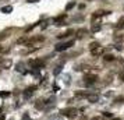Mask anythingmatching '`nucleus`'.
<instances>
[{"label":"nucleus","instance_id":"nucleus-1","mask_svg":"<svg viewBox=\"0 0 124 120\" xmlns=\"http://www.w3.org/2000/svg\"><path fill=\"white\" fill-rule=\"evenodd\" d=\"M75 43V41H68V42H66V43H59V45H56V52H64V50H67L68 47H71V46Z\"/></svg>","mask_w":124,"mask_h":120},{"label":"nucleus","instance_id":"nucleus-2","mask_svg":"<svg viewBox=\"0 0 124 120\" xmlns=\"http://www.w3.org/2000/svg\"><path fill=\"white\" fill-rule=\"evenodd\" d=\"M77 113H79V110L75 109V107H67V109H63L62 110V115L67 116V117H75Z\"/></svg>","mask_w":124,"mask_h":120},{"label":"nucleus","instance_id":"nucleus-3","mask_svg":"<svg viewBox=\"0 0 124 120\" xmlns=\"http://www.w3.org/2000/svg\"><path fill=\"white\" fill-rule=\"evenodd\" d=\"M96 80H98V75L95 74H87L85 77H84V84L85 85H92V84H95L96 82Z\"/></svg>","mask_w":124,"mask_h":120},{"label":"nucleus","instance_id":"nucleus-4","mask_svg":"<svg viewBox=\"0 0 124 120\" xmlns=\"http://www.w3.org/2000/svg\"><path fill=\"white\" fill-rule=\"evenodd\" d=\"M29 66H31L32 69H38V70H41V69H43V66H45V61H43L42 59L29 60Z\"/></svg>","mask_w":124,"mask_h":120},{"label":"nucleus","instance_id":"nucleus-5","mask_svg":"<svg viewBox=\"0 0 124 120\" xmlns=\"http://www.w3.org/2000/svg\"><path fill=\"white\" fill-rule=\"evenodd\" d=\"M36 91V87L35 85H31V87H28L27 90L24 91V94H22V96H24V99H29L32 95H33V92Z\"/></svg>","mask_w":124,"mask_h":120},{"label":"nucleus","instance_id":"nucleus-6","mask_svg":"<svg viewBox=\"0 0 124 120\" xmlns=\"http://www.w3.org/2000/svg\"><path fill=\"white\" fill-rule=\"evenodd\" d=\"M87 99H88L91 103H96V102L99 101V95H96V94H89V95L87 96Z\"/></svg>","mask_w":124,"mask_h":120},{"label":"nucleus","instance_id":"nucleus-7","mask_svg":"<svg viewBox=\"0 0 124 120\" xmlns=\"http://www.w3.org/2000/svg\"><path fill=\"white\" fill-rule=\"evenodd\" d=\"M103 52H105V49H103L102 46H98V47H95V49L91 50V53H92L93 56H99V55H102Z\"/></svg>","mask_w":124,"mask_h":120},{"label":"nucleus","instance_id":"nucleus-8","mask_svg":"<svg viewBox=\"0 0 124 120\" xmlns=\"http://www.w3.org/2000/svg\"><path fill=\"white\" fill-rule=\"evenodd\" d=\"M16 70L18 71V73H22V74H27V73H28V71L24 69V64H22V63H18V64H17V66H16Z\"/></svg>","mask_w":124,"mask_h":120},{"label":"nucleus","instance_id":"nucleus-9","mask_svg":"<svg viewBox=\"0 0 124 120\" xmlns=\"http://www.w3.org/2000/svg\"><path fill=\"white\" fill-rule=\"evenodd\" d=\"M0 11H1V13H4V14L13 13V6H4V7H1V9H0Z\"/></svg>","mask_w":124,"mask_h":120},{"label":"nucleus","instance_id":"nucleus-10","mask_svg":"<svg viewBox=\"0 0 124 120\" xmlns=\"http://www.w3.org/2000/svg\"><path fill=\"white\" fill-rule=\"evenodd\" d=\"M100 30H102V24H98V22L93 24L92 27H91V31H92V32H99Z\"/></svg>","mask_w":124,"mask_h":120},{"label":"nucleus","instance_id":"nucleus-11","mask_svg":"<svg viewBox=\"0 0 124 120\" xmlns=\"http://www.w3.org/2000/svg\"><path fill=\"white\" fill-rule=\"evenodd\" d=\"M62 69H63V66H62V64L56 66V67H54V70H53V75H56V77H57V75L62 73Z\"/></svg>","mask_w":124,"mask_h":120},{"label":"nucleus","instance_id":"nucleus-12","mask_svg":"<svg viewBox=\"0 0 124 120\" xmlns=\"http://www.w3.org/2000/svg\"><path fill=\"white\" fill-rule=\"evenodd\" d=\"M35 107H36V109H43V107H45V102H43L42 99L36 101V102H35Z\"/></svg>","mask_w":124,"mask_h":120},{"label":"nucleus","instance_id":"nucleus-13","mask_svg":"<svg viewBox=\"0 0 124 120\" xmlns=\"http://www.w3.org/2000/svg\"><path fill=\"white\" fill-rule=\"evenodd\" d=\"M110 11H96V13H93V18H98V17H100V15H106V14H109Z\"/></svg>","mask_w":124,"mask_h":120},{"label":"nucleus","instance_id":"nucleus-14","mask_svg":"<svg viewBox=\"0 0 124 120\" xmlns=\"http://www.w3.org/2000/svg\"><path fill=\"white\" fill-rule=\"evenodd\" d=\"M73 32H74V31H73V30H68V31H67V32H64V34H60V35H59L57 38H59V39H63V38H66L67 35H70V34H73Z\"/></svg>","mask_w":124,"mask_h":120},{"label":"nucleus","instance_id":"nucleus-15","mask_svg":"<svg viewBox=\"0 0 124 120\" xmlns=\"http://www.w3.org/2000/svg\"><path fill=\"white\" fill-rule=\"evenodd\" d=\"M31 74L33 75V77H36V78H39V77H41V73H39V70H38V69H32Z\"/></svg>","mask_w":124,"mask_h":120},{"label":"nucleus","instance_id":"nucleus-16","mask_svg":"<svg viewBox=\"0 0 124 120\" xmlns=\"http://www.w3.org/2000/svg\"><path fill=\"white\" fill-rule=\"evenodd\" d=\"M54 101H56V98H54V96H52V98H49L46 102H45V105H50V106H53Z\"/></svg>","mask_w":124,"mask_h":120},{"label":"nucleus","instance_id":"nucleus-17","mask_svg":"<svg viewBox=\"0 0 124 120\" xmlns=\"http://www.w3.org/2000/svg\"><path fill=\"white\" fill-rule=\"evenodd\" d=\"M74 6H75V1H70V3H67V4H66V10L68 11V10H71Z\"/></svg>","mask_w":124,"mask_h":120},{"label":"nucleus","instance_id":"nucleus-18","mask_svg":"<svg viewBox=\"0 0 124 120\" xmlns=\"http://www.w3.org/2000/svg\"><path fill=\"white\" fill-rule=\"evenodd\" d=\"M84 34H87V30H78L77 31V36H78V38L84 36Z\"/></svg>","mask_w":124,"mask_h":120},{"label":"nucleus","instance_id":"nucleus-19","mask_svg":"<svg viewBox=\"0 0 124 120\" xmlns=\"http://www.w3.org/2000/svg\"><path fill=\"white\" fill-rule=\"evenodd\" d=\"M103 59L106 60V61H112V60H114V56H113V55H106Z\"/></svg>","mask_w":124,"mask_h":120},{"label":"nucleus","instance_id":"nucleus-20","mask_svg":"<svg viewBox=\"0 0 124 120\" xmlns=\"http://www.w3.org/2000/svg\"><path fill=\"white\" fill-rule=\"evenodd\" d=\"M117 28H124V17L119 21V24H117Z\"/></svg>","mask_w":124,"mask_h":120},{"label":"nucleus","instance_id":"nucleus-21","mask_svg":"<svg viewBox=\"0 0 124 120\" xmlns=\"http://www.w3.org/2000/svg\"><path fill=\"white\" fill-rule=\"evenodd\" d=\"M114 102H117V103H121V102H124V96H119V98H116V101Z\"/></svg>","mask_w":124,"mask_h":120},{"label":"nucleus","instance_id":"nucleus-22","mask_svg":"<svg viewBox=\"0 0 124 120\" xmlns=\"http://www.w3.org/2000/svg\"><path fill=\"white\" fill-rule=\"evenodd\" d=\"M57 91H60V87L57 84H53V92H57Z\"/></svg>","mask_w":124,"mask_h":120},{"label":"nucleus","instance_id":"nucleus-23","mask_svg":"<svg viewBox=\"0 0 124 120\" xmlns=\"http://www.w3.org/2000/svg\"><path fill=\"white\" fill-rule=\"evenodd\" d=\"M98 43H96V42H93V43H91V45H89V49H91V50H92V49H95V47H98Z\"/></svg>","mask_w":124,"mask_h":120},{"label":"nucleus","instance_id":"nucleus-24","mask_svg":"<svg viewBox=\"0 0 124 120\" xmlns=\"http://www.w3.org/2000/svg\"><path fill=\"white\" fill-rule=\"evenodd\" d=\"M103 116H105V117H112L113 115H112L110 112H103Z\"/></svg>","mask_w":124,"mask_h":120},{"label":"nucleus","instance_id":"nucleus-25","mask_svg":"<svg viewBox=\"0 0 124 120\" xmlns=\"http://www.w3.org/2000/svg\"><path fill=\"white\" fill-rule=\"evenodd\" d=\"M0 95H1V96H3V98H7V96H8V95H10V92H1V94H0Z\"/></svg>","mask_w":124,"mask_h":120},{"label":"nucleus","instance_id":"nucleus-26","mask_svg":"<svg viewBox=\"0 0 124 120\" xmlns=\"http://www.w3.org/2000/svg\"><path fill=\"white\" fill-rule=\"evenodd\" d=\"M22 120H31L29 119V116H28V113H25V115L22 116Z\"/></svg>","mask_w":124,"mask_h":120},{"label":"nucleus","instance_id":"nucleus-27","mask_svg":"<svg viewBox=\"0 0 124 120\" xmlns=\"http://www.w3.org/2000/svg\"><path fill=\"white\" fill-rule=\"evenodd\" d=\"M119 77H120V80H121V81H124V71H121V73L119 74Z\"/></svg>","mask_w":124,"mask_h":120},{"label":"nucleus","instance_id":"nucleus-28","mask_svg":"<svg viewBox=\"0 0 124 120\" xmlns=\"http://www.w3.org/2000/svg\"><path fill=\"white\" fill-rule=\"evenodd\" d=\"M91 120H103V117L102 116H96V117H92Z\"/></svg>","mask_w":124,"mask_h":120},{"label":"nucleus","instance_id":"nucleus-29","mask_svg":"<svg viewBox=\"0 0 124 120\" xmlns=\"http://www.w3.org/2000/svg\"><path fill=\"white\" fill-rule=\"evenodd\" d=\"M47 27V22H43V24H42V25H41V28H42V30H45V28H46Z\"/></svg>","mask_w":124,"mask_h":120},{"label":"nucleus","instance_id":"nucleus-30","mask_svg":"<svg viewBox=\"0 0 124 120\" xmlns=\"http://www.w3.org/2000/svg\"><path fill=\"white\" fill-rule=\"evenodd\" d=\"M28 3H36V1H39V0H27Z\"/></svg>","mask_w":124,"mask_h":120},{"label":"nucleus","instance_id":"nucleus-31","mask_svg":"<svg viewBox=\"0 0 124 120\" xmlns=\"http://www.w3.org/2000/svg\"><path fill=\"white\" fill-rule=\"evenodd\" d=\"M112 120H120V119H112Z\"/></svg>","mask_w":124,"mask_h":120}]
</instances>
